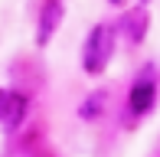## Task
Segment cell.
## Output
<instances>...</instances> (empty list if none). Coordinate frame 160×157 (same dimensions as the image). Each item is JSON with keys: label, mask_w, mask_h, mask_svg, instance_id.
I'll use <instances>...</instances> for the list:
<instances>
[{"label": "cell", "mask_w": 160, "mask_h": 157, "mask_svg": "<svg viewBox=\"0 0 160 157\" xmlns=\"http://www.w3.org/2000/svg\"><path fill=\"white\" fill-rule=\"evenodd\" d=\"M111 56H114V30L108 23H98L95 30L88 33V39H85V56H82L85 72L101 75L105 66L111 62Z\"/></svg>", "instance_id": "1"}, {"label": "cell", "mask_w": 160, "mask_h": 157, "mask_svg": "<svg viewBox=\"0 0 160 157\" xmlns=\"http://www.w3.org/2000/svg\"><path fill=\"white\" fill-rule=\"evenodd\" d=\"M111 3H128V0H111Z\"/></svg>", "instance_id": "6"}, {"label": "cell", "mask_w": 160, "mask_h": 157, "mask_svg": "<svg viewBox=\"0 0 160 157\" xmlns=\"http://www.w3.org/2000/svg\"><path fill=\"white\" fill-rule=\"evenodd\" d=\"M26 115V98L17 92H0V124L3 128H17Z\"/></svg>", "instance_id": "3"}, {"label": "cell", "mask_w": 160, "mask_h": 157, "mask_svg": "<svg viewBox=\"0 0 160 157\" xmlns=\"http://www.w3.org/2000/svg\"><path fill=\"white\" fill-rule=\"evenodd\" d=\"M154 98H157L154 78H150V75L137 78L134 89H131V111H134V115H147V111L154 108Z\"/></svg>", "instance_id": "4"}, {"label": "cell", "mask_w": 160, "mask_h": 157, "mask_svg": "<svg viewBox=\"0 0 160 157\" xmlns=\"http://www.w3.org/2000/svg\"><path fill=\"white\" fill-rule=\"evenodd\" d=\"M62 17H65L62 0H46V3H42V10H39V30H36V43H39V46H46V43L56 36Z\"/></svg>", "instance_id": "2"}, {"label": "cell", "mask_w": 160, "mask_h": 157, "mask_svg": "<svg viewBox=\"0 0 160 157\" xmlns=\"http://www.w3.org/2000/svg\"><path fill=\"white\" fill-rule=\"evenodd\" d=\"M121 26H124V33H128L131 43H141L144 33H147V13L137 7V10H131L128 17H124V23H121Z\"/></svg>", "instance_id": "5"}]
</instances>
